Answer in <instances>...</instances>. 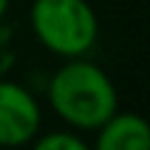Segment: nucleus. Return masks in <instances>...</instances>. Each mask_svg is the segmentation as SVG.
Returning <instances> with one entry per match:
<instances>
[{
    "label": "nucleus",
    "instance_id": "nucleus-4",
    "mask_svg": "<svg viewBox=\"0 0 150 150\" xmlns=\"http://www.w3.org/2000/svg\"><path fill=\"white\" fill-rule=\"evenodd\" d=\"M98 150H148L150 148V128L145 118L138 112L115 110L100 128L95 130Z\"/></svg>",
    "mask_w": 150,
    "mask_h": 150
},
{
    "label": "nucleus",
    "instance_id": "nucleus-2",
    "mask_svg": "<svg viewBox=\"0 0 150 150\" xmlns=\"http://www.w3.org/2000/svg\"><path fill=\"white\" fill-rule=\"evenodd\" d=\"M30 28L58 58H83L98 43V15L88 0H33Z\"/></svg>",
    "mask_w": 150,
    "mask_h": 150
},
{
    "label": "nucleus",
    "instance_id": "nucleus-5",
    "mask_svg": "<svg viewBox=\"0 0 150 150\" xmlns=\"http://www.w3.org/2000/svg\"><path fill=\"white\" fill-rule=\"evenodd\" d=\"M35 150H85L88 143L73 130H53V133L40 135L38 133L33 138Z\"/></svg>",
    "mask_w": 150,
    "mask_h": 150
},
{
    "label": "nucleus",
    "instance_id": "nucleus-6",
    "mask_svg": "<svg viewBox=\"0 0 150 150\" xmlns=\"http://www.w3.org/2000/svg\"><path fill=\"white\" fill-rule=\"evenodd\" d=\"M8 8H10V0H0V18H5Z\"/></svg>",
    "mask_w": 150,
    "mask_h": 150
},
{
    "label": "nucleus",
    "instance_id": "nucleus-1",
    "mask_svg": "<svg viewBox=\"0 0 150 150\" xmlns=\"http://www.w3.org/2000/svg\"><path fill=\"white\" fill-rule=\"evenodd\" d=\"M53 112L75 130H98L118 110V90L100 65L83 58H68L48 83Z\"/></svg>",
    "mask_w": 150,
    "mask_h": 150
},
{
    "label": "nucleus",
    "instance_id": "nucleus-3",
    "mask_svg": "<svg viewBox=\"0 0 150 150\" xmlns=\"http://www.w3.org/2000/svg\"><path fill=\"white\" fill-rule=\"evenodd\" d=\"M43 125L35 95L25 85L0 80V148H20L33 143Z\"/></svg>",
    "mask_w": 150,
    "mask_h": 150
}]
</instances>
